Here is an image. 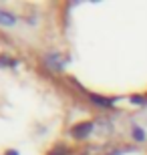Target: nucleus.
<instances>
[{
  "mask_svg": "<svg viewBox=\"0 0 147 155\" xmlns=\"http://www.w3.org/2000/svg\"><path fill=\"white\" fill-rule=\"evenodd\" d=\"M91 99H93V101H95V103H99V105H103V107H107V105H111V103H109V101H103V99H101V97H95V95H93V97H91Z\"/></svg>",
  "mask_w": 147,
  "mask_h": 155,
  "instance_id": "nucleus-3",
  "label": "nucleus"
},
{
  "mask_svg": "<svg viewBox=\"0 0 147 155\" xmlns=\"http://www.w3.org/2000/svg\"><path fill=\"white\" fill-rule=\"evenodd\" d=\"M51 155H67V149H62V147H58V149H55Z\"/></svg>",
  "mask_w": 147,
  "mask_h": 155,
  "instance_id": "nucleus-4",
  "label": "nucleus"
},
{
  "mask_svg": "<svg viewBox=\"0 0 147 155\" xmlns=\"http://www.w3.org/2000/svg\"><path fill=\"white\" fill-rule=\"evenodd\" d=\"M14 22H16V18L12 16L10 12H4V10H0V24H6V26H12Z\"/></svg>",
  "mask_w": 147,
  "mask_h": 155,
  "instance_id": "nucleus-2",
  "label": "nucleus"
},
{
  "mask_svg": "<svg viewBox=\"0 0 147 155\" xmlns=\"http://www.w3.org/2000/svg\"><path fill=\"white\" fill-rule=\"evenodd\" d=\"M93 129H95L93 123H81V125L73 127V135H75V137H79V139H83V137H87Z\"/></svg>",
  "mask_w": 147,
  "mask_h": 155,
  "instance_id": "nucleus-1",
  "label": "nucleus"
},
{
  "mask_svg": "<svg viewBox=\"0 0 147 155\" xmlns=\"http://www.w3.org/2000/svg\"><path fill=\"white\" fill-rule=\"evenodd\" d=\"M135 137L137 139H143V137H145V135L141 133V129H137V127H135Z\"/></svg>",
  "mask_w": 147,
  "mask_h": 155,
  "instance_id": "nucleus-5",
  "label": "nucleus"
}]
</instances>
